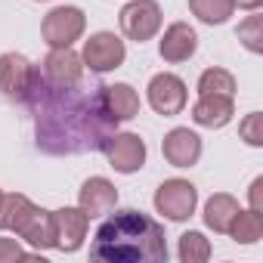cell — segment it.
<instances>
[{"mask_svg":"<svg viewBox=\"0 0 263 263\" xmlns=\"http://www.w3.org/2000/svg\"><path fill=\"white\" fill-rule=\"evenodd\" d=\"M25 105L34 115L37 149L47 155L102 152L118 127V121L105 108L102 87L84 90L81 81L59 87V84H50L41 74V68L31 81Z\"/></svg>","mask_w":263,"mask_h":263,"instance_id":"6da1fadb","label":"cell"},{"mask_svg":"<svg viewBox=\"0 0 263 263\" xmlns=\"http://www.w3.org/2000/svg\"><path fill=\"white\" fill-rule=\"evenodd\" d=\"M90 257L108 260V263H158V260H167L164 229L140 211H118L99 223L93 245H90Z\"/></svg>","mask_w":263,"mask_h":263,"instance_id":"7a4b0ae2","label":"cell"},{"mask_svg":"<svg viewBox=\"0 0 263 263\" xmlns=\"http://www.w3.org/2000/svg\"><path fill=\"white\" fill-rule=\"evenodd\" d=\"M0 229H13L34 248H53V214L34 208L25 195H4L0 204Z\"/></svg>","mask_w":263,"mask_h":263,"instance_id":"3957f363","label":"cell"},{"mask_svg":"<svg viewBox=\"0 0 263 263\" xmlns=\"http://www.w3.org/2000/svg\"><path fill=\"white\" fill-rule=\"evenodd\" d=\"M84 25H87V19L78 7H56L53 13H47L41 31H44V41L53 50H65L84 34Z\"/></svg>","mask_w":263,"mask_h":263,"instance_id":"277c9868","label":"cell"},{"mask_svg":"<svg viewBox=\"0 0 263 263\" xmlns=\"http://www.w3.org/2000/svg\"><path fill=\"white\" fill-rule=\"evenodd\" d=\"M161 28V7L155 0H134L121 10V31L130 41H149Z\"/></svg>","mask_w":263,"mask_h":263,"instance_id":"5b68a950","label":"cell"},{"mask_svg":"<svg viewBox=\"0 0 263 263\" xmlns=\"http://www.w3.org/2000/svg\"><path fill=\"white\" fill-rule=\"evenodd\" d=\"M195 201H198V192H195V186L189 180H167L155 192L158 214H164L167 220H177V223L186 220V217H192Z\"/></svg>","mask_w":263,"mask_h":263,"instance_id":"8992f818","label":"cell"},{"mask_svg":"<svg viewBox=\"0 0 263 263\" xmlns=\"http://www.w3.org/2000/svg\"><path fill=\"white\" fill-rule=\"evenodd\" d=\"M34 74H37V68L25 56H19V53H4L0 56V90H4L7 99L25 102Z\"/></svg>","mask_w":263,"mask_h":263,"instance_id":"52a82bcc","label":"cell"},{"mask_svg":"<svg viewBox=\"0 0 263 263\" xmlns=\"http://www.w3.org/2000/svg\"><path fill=\"white\" fill-rule=\"evenodd\" d=\"M102 152L108 155L111 167L121 171V174H134V171H140L143 161H146V143H143L137 134H115V137L105 143Z\"/></svg>","mask_w":263,"mask_h":263,"instance_id":"ba28073f","label":"cell"},{"mask_svg":"<svg viewBox=\"0 0 263 263\" xmlns=\"http://www.w3.org/2000/svg\"><path fill=\"white\" fill-rule=\"evenodd\" d=\"M149 105L158 115H180L186 105V84L177 74H155L149 81Z\"/></svg>","mask_w":263,"mask_h":263,"instance_id":"9c48e42d","label":"cell"},{"mask_svg":"<svg viewBox=\"0 0 263 263\" xmlns=\"http://www.w3.org/2000/svg\"><path fill=\"white\" fill-rule=\"evenodd\" d=\"M84 62L90 65V71H111L124 62V41H118L115 34L108 31H99L93 34L87 44H84Z\"/></svg>","mask_w":263,"mask_h":263,"instance_id":"30bf717a","label":"cell"},{"mask_svg":"<svg viewBox=\"0 0 263 263\" xmlns=\"http://www.w3.org/2000/svg\"><path fill=\"white\" fill-rule=\"evenodd\" d=\"M87 214L81 208H62L53 211V245L62 251H78L87 235Z\"/></svg>","mask_w":263,"mask_h":263,"instance_id":"8fae6325","label":"cell"},{"mask_svg":"<svg viewBox=\"0 0 263 263\" xmlns=\"http://www.w3.org/2000/svg\"><path fill=\"white\" fill-rule=\"evenodd\" d=\"M164 158L174 164V167H192L198 158H201V140L192 134L189 127H177L164 137V146H161Z\"/></svg>","mask_w":263,"mask_h":263,"instance_id":"7c38bea8","label":"cell"},{"mask_svg":"<svg viewBox=\"0 0 263 263\" xmlns=\"http://www.w3.org/2000/svg\"><path fill=\"white\" fill-rule=\"evenodd\" d=\"M41 74H44L50 84L68 87V84H78V81L84 78V65H81V56H74V53L65 47V50H53V53L44 59Z\"/></svg>","mask_w":263,"mask_h":263,"instance_id":"4fadbf2b","label":"cell"},{"mask_svg":"<svg viewBox=\"0 0 263 263\" xmlns=\"http://www.w3.org/2000/svg\"><path fill=\"white\" fill-rule=\"evenodd\" d=\"M115 201H118V192H115V186L105 177H93L81 189V211L87 214V220H96V217L111 214Z\"/></svg>","mask_w":263,"mask_h":263,"instance_id":"5bb4252c","label":"cell"},{"mask_svg":"<svg viewBox=\"0 0 263 263\" xmlns=\"http://www.w3.org/2000/svg\"><path fill=\"white\" fill-rule=\"evenodd\" d=\"M232 96L223 93H201V99L192 105V121L201 127H223L232 118Z\"/></svg>","mask_w":263,"mask_h":263,"instance_id":"9a60e30c","label":"cell"},{"mask_svg":"<svg viewBox=\"0 0 263 263\" xmlns=\"http://www.w3.org/2000/svg\"><path fill=\"white\" fill-rule=\"evenodd\" d=\"M195 47H198L195 31H192L186 22H177V25H171V28L164 31V37H161V59H167V62H186V59L195 53Z\"/></svg>","mask_w":263,"mask_h":263,"instance_id":"2e32d148","label":"cell"},{"mask_svg":"<svg viewBox=\"0 0 263 263\" xmlns=\"http://www.w3.org/2000/svg\"><path fill=\"white\" fill-rule=\"evenodd\" d=\"M102 96H105V108L111 111L115 121H130L140 115V96L130 84H111V87H102Z\"/></svg>","mask_w":263,"mask_h":263,"instance_id":"e0dca14e","label":"cell"},{"mask_svg":"<svg viewBox=\"0 0 263 263\" xmlns=\"http://www.w3.org/2000/svg\"><path fill=\"white\" fill-rule=\"evenodd\" d=\"M235 214H238V201L232 195H214L208 201V208H204V223L214 232H229Z\"/></svg>","mask_w":263,"mask_h":263,"instance_id":"ac0fdd59","label":"cell"},{"mask_svg":"<svg viewBox=\"0 0 263 263\" xmlns=\"http://www.w3.org/2000/svg\"><path fill=\"white\" fill-rule=\"evenodd\" d=\"M229 232H232L235 241H241V245H254V241L263 235V217L254 214V211H238L235 220H232V226H229Z\"/></svg>","mask_w":263,"mask_h":263,"instance_id":"d6986e66","label":"cell"},{"mask_svg":"<svg viewBox=\"0 0 263 263\" xmlns=\"http://www.w3.org/2000/svg\"><path fill=\"white\" fill-rule=\"evenodd\" d=\"M189 10H192L201 22L220 25V22H226V19L232 16L235 4H232V0H189Z\"/></svg>","mask_w":263,"mask_h":263,"instance_id":"ffe728a7","label":"cell"},{"mask_svg":"<svg viewBox=\"0 0 263 263\" xmlns=\"http://www.w3.org/2000/svg\"><path fill=\"white\" fill-rule=\"evenodd\" d=\"M198 93H223V96H232L235 93V78L226 68H208L198 78Z\"/></svg>","mask_w":263,"mask_h":263,"instance_id":"44dd1931","label":"cell"},{"mask_svg":"<svg viewBox=\"0 0 263 263\" xmlns=\"http://www.w3.org/2000/svg\"><path fill=\"white\" fill-rule=\"evenodd\" d=\"M211 257V245L201 232H186L180 235V260L186 263H198V260H208Z\"/></svg>","mask_w":263,"mask_h":263,"instance_id":"7402d4cb","label":"cell"},{"mask_svg":"<svg viewBox=\"0 0 263 263\" xmlns=\"http://www.w3.org/2000/svg\"><path fill=\"white\" fill-rule=\"evenodd\" d=\"M260 28H263V19H260V16H251L245 25H238V41H245V47H248L251 53H260V50H263V34H260Z\"/></svg>","mask_w":263,"mask_h":263,"instance_id":"603a6c76","label":"cell"},{"mask_svg":"<svg viewBox=\"0 0 263 263\" xmlns=\"http://www.w3.org/2000/svg\"><path fill=\"white\" fill-rule=\"evenodd\" d=\"M238 134H241V140H245L248 146H263V115H260V111L248 115V118L241 121V127H238Z\"/></svg>","mask_w":263,"mask_h":263,"instance_id":"cb8c5ba5","label":"cell"},{"mask_svg":"<svg viewBox=\"0 0 263 263\" xmlns=\"http://www.w3.org/2000/svg\"><path fill=\"white\" fill-rule=\"evenodd\" d=\"M16 257H25V251L13 238H0V260H16Z\"/></svg>","mask_w":263,"mask_h":263,"instance_id":"d4e9b609","label":"cell"},{"mask_svg":"<svg viewBox=\"0 0 263 263\" xmlns=\"http://www.w3.org/2000/svg\"><path fill=\"white\" fill-rule=\"evenodd\" d=\"M251 211L254 214H263V177H257L251 183Z\"/></svg>","mask_w":263,"mask_h":263,"instance_id":"484cf974","label":"cell"},{"mask_svg":"<svg viewBox=\"0 0 263 263\" xmlns=\"http://www.w3.org/2000/svg\"><path fill=\"white\" fill-rule=\"evenodd\" d=\"M232 4H235V7H241V10H257L263 0H232Z\"/></svg>","mask_w":263,"mask_h":263,"instance_id":"4316f807","label":"cell"},{"mask_svg":"<svg viewBox=\"0 0 263 263\" xmlns=\"http://www.w3.org/2000/svg\"><path fill=\"white\" fill-rule=\"evenodd\" d=\"M0 204H4V192H0Z\"/></svg>","mask_w":263,"mask_h":263,"instance_id":"83f0119b","label":"cell"}]
</instances>
